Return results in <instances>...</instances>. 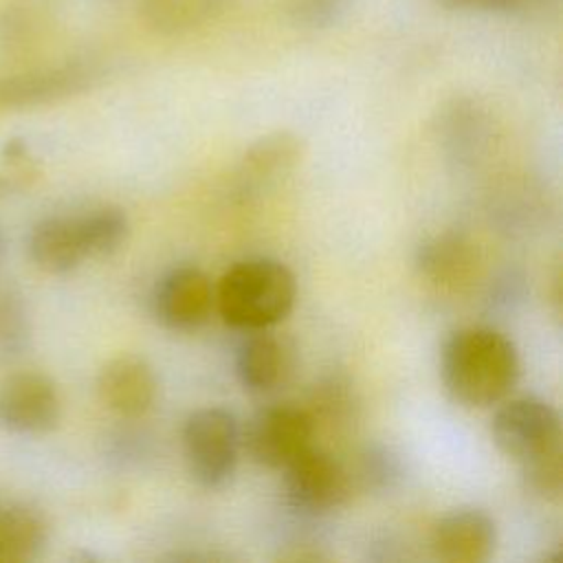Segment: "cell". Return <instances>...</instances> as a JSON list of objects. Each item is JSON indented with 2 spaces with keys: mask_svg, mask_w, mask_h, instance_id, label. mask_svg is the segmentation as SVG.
I'll list each match as a JSON object with an SVG mask.
<instances>
[{
  "mask_svg": "<svg viewBox=\"0 0 563 563\" xmlns=\"http://www.w3.org/2000/svg\"><path fill=\"white\" fill-rule=\"evenodd\" d=\"M519 352L499 330L468 325L442 347L440 374L449 396L464 407H490L508 398L519 380Z\"/></svg>",
  "mask_w": 563,
  "mask_h": 563,
  "instance_id": "6da1fadb",
  "label": "cell"
},
{
  "mask_svg": "<svg viewBox=\"0 0 563 563\" xmlns=\"http://www.w3.org/2000/svg\"><path fill=\"white\" fill-rule=\"evenodd\" d=\"M297 299L292 271L271 257L233 264L216 286L222 321L238 330H266L288 317Z\"/></svg>",
  "mask_w": 563,
  "mask_h": 563,
  "instance_id": "7a4b0ae2",
  "label": "cell"
},
{
  "mask_svg": "<svg viewBox=\"0 0 563 563\" xmlns=\"http://www.w3.org/2000/svg\"><path fill=\"white\" fill-rule=\"evenodd\" d=\"M242 429L222 407L194 411L183 427V453L191 479L202 488H222L235 473Z\"/></svg>",
  "mask_w": 563,
  "mask_h": 563,
  "instance_id": "3957f363",
  "label": "cell"
},
{
  "mask_svg": "<svg viewBox=\"0 0 563 563\" xmlns=\"http://www.w3.org/2000/svg\"><path fill=\"white\" fill-rule=\"evenodd\" d=\"M495 446L519 466L561 451L559 411L543 398L517 396L501 400L490 424Z\"/></svg>",
  "mask_w": 563,
  "mask_h": 563,
  "instance_id": "277c9868",
  "label": "cell"
},
{
  "mask_svg": "<svg viewBox=\"0 0 563 563\" xmlns=\"http://www.w3.org/2000/svg\"><path fill=\"white\" fill-rule=\"evenodd\" d=\"M286 471V499L306 515H325L341 508L354 490L352 473L332 453L308 446Z\"/></svg>",
  "mask_w": 563,
  "mask_h": 563,
  "instance_id": "5b68a950",
  "label": "cell"
},
{
  "mask_svg": "<svg viewBox=\"0 0 563 563\" xmlns=\"http://www.w3.org/2000/svg\"><path fill=\"white\" fill-rule=\"evenodd\" d=\"M317 427L308 409L273 405L257 411L242 431V444L251 460L266 468H284L312 446Z\"/></svg>",
  "mask_w": 563,
  "mask_h": 563,
  "instance_id": "8992f818",
  "label": "cell"
},
{
  "mask_svg": "<svg viewBox=\"0 0 563 563\" xmlns=\"http://www.w3.org/2000/svg\"><path fill=\"white\" fill-rule=\"evenodd\" d=\"M62 398L51 376L15 372L0 383V424L13 433L42 435L59 424Z\"/></svg>",
  "mask_w": 563,
  "mask_h": 563,
  "instance_id": "52a82bcc",
  "label": "cell"
},
{
  "mask_svg": "<svg viewBox=\"0 0 563 563\" xmlns=\"http://www.w3.org/2000/svg\"><path fill=\"white\" fill-rule=\"evenodd\" d=\"M213 308L216 286L198 266L167 271L152 292V312L169 330H196L209 321Z\"/></svg>",
  "mask_w": 563,
  "mask_h": 563,
  "instance_id": "ba28073f",
  "label": "cell"
},
{
  "mask_svg": "<svg viewBox=\"0 0 563 563\" xmlns=\"http://www.w3.org/2000/svg\"><path fill=\"white\" fill-rule=\"evenodd\" d=\"M158 391L154 367L136 354L110 358L97 376V394L103 407L119 418L145 416Z\"/></svg>",
  "mask_w": 563,
  "mask_h": 563,
  "instance_id": "9c48e42d",
  "label": "cell"
},
{
  "mask_svg": "<svg viewBox=\"0 0 563 563\" xmlns=\"http://www.w3.org/2000/svg\"><path fill=\"white\" fill-rule=\"evenodd\" d=\"M477 244L455 231L438 233L424 240L416 253V268L420 277L444 292H460L468 288L479 273Z\"/></svg>",
  "mask_w": 563,
  "mask_h": 563,
  "instance_id": "30bf717a",
  "label": "cell"
},
{
  "mask_svg": "<svg viewBox=\"0 0 563 563\" xmlns=\"http://www.w3.org/2000/svg\"><path fill=\"white\" fill-rule=\"evenodd\" d=\"M495 521L477 508L444 515L431 532V550L444 563H484L495 552Z\"/></svg>",
  "mask_w": 563,
  "mask_h": 563,
  "instance_id": "8fae6325",
  "label": "cell"
},
{
  "mask_svg": "<svg viewBox=\"0 0 563 563\" xmlns=\"http://www.w3.org/2000/svg\"><path fill=\"white\" fill-rule=\"evenodd\" d=\"M292 347L286 339L266 330H253L235 352V376L249 391H271L288 380Z\"/></svg>",
  "mask_w": 563,
  "mask_h": 563,
  "instance_id": "7c38bea8",
  "label": "cell"
},
{
  "mask_svg": "<svg viewBox=\"0 0 563 563\" xmlns=\"http://www.w3.org/2000/svg\"><path fill=\"white\" fill-rule=\"evenodd\" d=\"M29 255L44 273L64 275L75 271L88 257L79 218L51 216L40 220L29 235Z\"/></svg>",
  "mask_w": 563,
  "mask_h": 563,
  "instance_id": "4fadbf2b",
  "label": "cell"
},
{
  "mask_svg": "<svg viewBox=\"0 0 563 563\" xmlns=\"http://www.w3.org/2000/svg\"><path fill=\"white\" fill-rule=\"evenodd\" d=\"M46 543V521L29 506L0 508V563H26Z\"/></svg>",
  "mask_w": 563,
  "mask_h": 563,
  "instance_id": "5bb4252c",
  "label": "cell"
},
{
  "mask_svg": "<svg viewBox=\"0 0 563 563\" xmlns=\"http://www.w3.org/2000/svg\"><path fill=\"white\" fill-rule=\"evenodd\" d=\"M301 156V143L288 132L260 139L244 156V178L249 183L273 180L288 172Z\"/></svg>",
  "mask_w": 563,
  "mask_h": 563,
  "instance_id": "9a60e30c",
  "label": "cell"
},
{
  "mask_svg": "<svg viewBox=\"0 0 563 563\" xmlns=\"http://www.w3.org/2000/svg\"><path fill=\"white\" fill-rule=\"evenodd\" d=\"M77 218L88 257L114 253L130 233V220L119 207H97Z\"/></svg>",
  "mask_w": 563,
  "mask_h": 563,
  "instance_id": "2e32d148",
  "label": "cell"
},
{
  "mask_svg": "<svg viewBox=\"0 0 563 563\" xmlns=\"http://www.w3.org/2000/svg\"><path fill=\"white\" fill-rule=\"evenodd\" d=\"M29 314L22 297L11 288H0V356H18L29 343Z\"/></svg>",
  "mask_w": 563,
  "mask_h": 563,
  "instance_id": "e0dca14e",
  "label": "cell"
},
{
  "mask_svg": "<svg viewBox=\"0 0 563 563\" xmlns=\"http://www.w3.org/2000/svg\"><path fill=\"white\" fill-rule=\"evenodd\" d=\"M352 479H354V488H389L398 477H400V464L398 457L385 449V446H367L361 457L356 468L352 471Z\"/></svg>",
  "mask_w": 563,
  "mask_h": 563,
  "instance_id": "ac0fdd59",
  "label": "cell"
},
{
  "mask_svg": "<svg viewBox=\"0 0 563 563\" xmlns=\"http://www.w3.org/2000/svg\"><path fill=\"white\" fill-rule=\"evenodd\" d=\"M521 479L528 493L541 499H556L563 490V457L561 451L548 453L521 466Z\"/></svg>",
  "mask_w": 563,
  "mask_h": 563,
  "instance_id": "d6986e66",
  "label": "cell"
},
{
  "mask_svg": "<svg viewBox=\"0 0 563 563\" xmlns=\"http://www.w3.org/2000/svg\"><path fill=\"white\" fill-rule=\"evenodd\" d=\"M350 0H288V13L295 22L323 29L336 22L347 11Z\"/></svg>",
  "mask_w": 563,
  "mask_h": 563,
  "instance_id": "ffe728a7",
  "label": "cell"
},
{
  "mask_svg": "<svg viewBox=\"0 0 563 563\" xmlns=\"http://www.w3.org/2000/svg\"><path fill=\"white\" fill-rule=\"evenodd\" d=\"M451 11H508L521 7L526 0H435Z\"/></svg>",
  "mask_w": 563,
  "mask_h": 563,
  "instance_id": "44dd1931",
  "label": "cell"
},
{
  "mask_svg": "<svg viewBox=\"0 0 563 563\" xmlns=\"http://www.w3.org/2000/svg\"><path fill=\"white\" fill-rule=\"evenodd\" d=\"M7 187H9V183H7V180L0 176V194H2Z\"/></svg>",
  "mask_w": 563,
  "mask_h": 563,
  "instance_id": "7402d4cb",
  "label": "cell"
},
{
  "mask_svg": "<svg viewBox=\"0 0 563 563\" xmlns=\"http://www.w3.org/2000/svg\"><path fill=\"white\" fill-rule=\"evenodd\" d=\"M0 244H2V242H0Z\"/></svg>",
  "mask_w": 563,
  "mask_h": 563,
  "instance_id": "603a6c76",
  "label": "cell"
}]
</instances>
